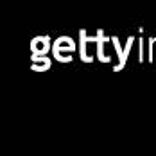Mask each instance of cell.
I'll use <instances>...</instances> for the list:
<instances>
[{"label": "cell", "instance_id": "obj_2", "mask_svg": "<svg viewBox=\"0 0 156 156\" xmlns=\"http://www.w3.org/2000/svg\"><path fill=\"white\" fill-rule=\"evenodd\" d=\"M32 48H34V52H45L47 50V40H41V38L34 40L32 41Z\"/></svg>", "mask_w": 156, "mask_h": 156}, {"label": "cell", "instance_id": "obj_1", "mask_svg": "<svg viewBox=\"0 0 156 156\" xmlns=\"http://www.w3.org/2000/svg\"><path fill=\"white\" fill-rule=\"evenodd\" d=\"M72 52H74V43L70 40L63 38L56 43V56H59L61 59H66L68 56H72Z\"/></svg>", "mask_w": 156, "mask_h": 156}]
</instances>
